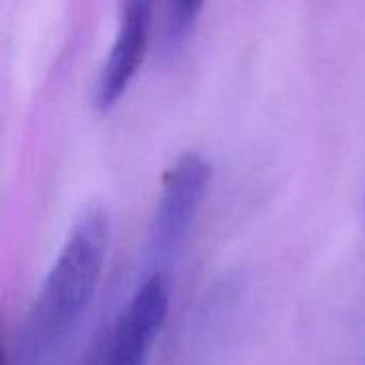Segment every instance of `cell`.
<instances>
[{
  "label": "cell",
  "instance_id": "cell-1",
  "mask_svg": "<svg viewBox=\"0 0 365 365\" xmlns=\"http://www.w3.org/2000/svg\"><path fill=\"white\" fill-rule=\"evenodd\" d=\"M111 222L103 207H86L30 304L6 365H53L77 331L103 274Z\"/></svg>",
  "mask_w": 365,
  "mask_h": 365
},
{
  "label": "cell",
  "instance_id": "cell-2",
  "mask_svg": "<svg viewBox=\"0 0 365 365\" xmlns=\"http://www.w3.org/2000/svg\"><path fill=\"white\" fill-rule=\"evenodd\" d=\"M212 182V165L199 152H184L165 171L145 237L141 274H167L182 252Z\"/></svg>",
  "mask_w": 365,
  "mask_h": 365
},
{
  "label": "cell",
  "instance_id": "cell-3",
  "mask_svg": "<svg viewBox=\"0 0 365 365\" xmlns=\"http://www.w3.org/2000/svg\"><path fill=\"white\" fill-rule=\"evenodd\" d=\"M169 310L167 274L141 276L115 321L98 336L81 365H148Z\"/></svg>",
  "mask_w": 365,
  "mask_h": 365
},
{
  "label": "cell",
  "instance_id": "cell-4",
  "mask_svg": "<svg viewBox=\"0 0 365 365\" xmlns=\"http://www.w3.org/2000/svg\"><path fill=\"white\" fill-rule=\"evenodd\" d=\"M154 6L156 0H122L118 30L94 83V107L101 113L111 111L124 98L139 73L152 36Z\"/></svg>",
  "mask_w": 365,
  "mask_h": 365
},
{
  "label": "cell",
  "instance_id": "cell-5",
  "mask_svg": "<svg viewBox=\"0 0 365 365\" xmlns=\"http://www.w3.org/2000/svg\"><path fill=\"white\" fill-rule=\"evenodd\" d=\"M205 0H165V26H163V53L171 56L192 34Z\"/></svg>",
  "mask_w": 365,
  "mask_h": 365
}]
</instances>
